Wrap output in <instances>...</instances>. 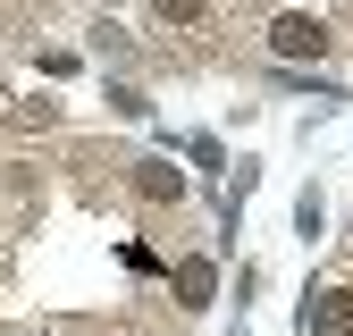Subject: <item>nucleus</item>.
Returning <instances> with one entry per match:
<instances>
[{"instance_id": "nucleus-5", "label": "nucleus", "mask_w": 353, "mask_h": 336, "mask_svg": "<svg viewBox=\"0 0 353 336\" xmlns=\"http://www.w3.org/2000/svg\"><path fill=\"white\" fill-rule=\"evenodd\" d=\"M160 17H176V25H185V17H202V0H160Z\"/></svg>"}, {"instance_id": "nucleus-1", "label": "nucleus", "mask_w": 353, "mask_h": 336, "mask_svg": "<svg viewBox=\"0 0 353 336\" xmlns=\"http://www.w3.org/2000/svg\"><path fill=\"white\" fill-rule=\"evenodd\" d=\"M270 42H278L286 59H320V51H328V25H320V17H278Z\"/></svg>"}, {"instance_id": "nucleus-4", "label": "nucleus", "mask_w": 353, "mask_h": 336, "mask_svg": "<svg viewBox=\"0 0 353 336\" xmlns=\"http://www.w3.org/2000/svg\"><path fill=\"white\" fill-rule=\"evenodd\" d=\"M210 286H219L210 261H176V294H185V303H210Z\"/></svg>"}, {"instance_id": "nucleus-2", "label": "nucleus", "mask_w": 353, "mask_h": 336, "mask_svg": "<svg viewBox=\"0 0 353 336\" xmlns=\"http://www.w3.org/2000/svg\"><path fill=\"white\" fill-rule=\"evenodd\" d=\"M303 328L312 336H353V294H320V303L303 311Z\"/></svg>"}, {"instance_id": "nucleus-3", "label": "nucleus", "mask_w": 353, "mask_h": 336, "mask_svg": "<svg viewBox=\"0 0 353 336\" xmlns=\"http://www.w3.org/2000/svg\"><path fill=\"white\" fill-rule=\"evenodd\" d=\"M135 185H143L152 202H176V185H185V177H176L168 160H135Z\"/></svg>"}]
</instances>
